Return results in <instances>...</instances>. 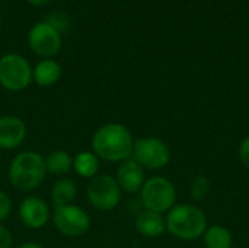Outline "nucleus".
I'll list each match as a JSON object with an SVG mask.
<instances>
[{"instance_id": "obj_1", "label": "nucleus", "mask_w": 249, "mask_h": 248, "mask_svg": "<svg viewBox=\"0 0 249 248\" xmlns=\"http://www.w3.org/2000/svg\"><path fill=\"white\" fill-rule=\"evenodd\" d=\"M134 137L130 129L121 123H107L92 136V152L107 162H123L133 155Z\"/></svg>"}, {"instance_id": "obj_2", "label": "nucleus", "mask_w": 249, "mask_h": 248, "mask_svg": "<svg viewBox=\"0 0 249 248\" xmlns=\"http://www.w3.org/2000/svg\"><path fill=\"white\" fill-rule=\"evenodd\" d=\"M166 232L181 241H196L203 238L209 222L203 209L194 203H177L165 213Z\"/></svg>"}, {"instance_id": "obj_3", "label": "nucleus", "mask_w": 249, "mask_h": 248, "mask_svg": "<svg viewBox=\"0 0 249 248\" xmlns=\"http://www.w3.org/2000/svg\"><path fill=\"white\" fill-rule=\"evenodd\" d=\"M47 175L45 158L35 151L19 152L9 165L7 178L12 187L19 191L29 193L38 189Z\"/></svg>"}, {"instance_id": "obj_4", "label": "nucleus", "mask_w": 249, "mask_h": 248, "mask_svg": "<svg viewBox=\"0 0 249 248\" xmlns=\"http://www.w3.org/2000/svg\"><path fill=\"white\" fill-rule=\"evenodd\" d=\"M140 200L146 210L165 215L177 205V187L163 175L150 177L140 190Z\"/></svg>"}, {"instance_id": "obj_5", "label": "nucleus", "mask_w": 249, "mask_h": 248, "mask_svg": "<svg viewBox=\"0 0 249 248\" xmlns=\"http://www.w3.org/2000/svg\"><path fill=\"white\" fill-rule=\"evenodd\" d=\"M131 158L144 170L158 171L169 165L172 153L166 142L155 136H146L134 140Z\"/></svg>"}, {"instance_id": "obj_6", "label": "nucleus", "mask_w": 249, "mask_h": 248, "mask_svg": "<svg viewBox=\"0 0 249 248\" xmlns=\"http://www.w3.org/2000/svg\"><path fill=\"white\" fill-rule=\"evenodd\" d=\"M121 189L117 184L115 177L109 174H98L89 180L86 187V197L92 208L101 212H109L115 209L121 202Z\"/></svg>"}, {"instance_id": "obj_7", "label": "nucleus", "mask_w": 249, "mask_h": 248, "mask_svg": "<svg viewBox=\"0 0 249 248\" xmlns=\"http://www.w3.org/2000/svg\"><path fill=\"white\" fill-rule=\"evenodd\" d=\"M32 82V67L29 61L16 53L0 57V85L12 92L26 89Z\"/></svg>"}, {"instance_id": "obj_8", "label": "nucleus", "mask_w": 249, "mask_h": 248, "mask_svg": "<svg viewBox=\"0 0 249 248\" xmlns=\"http://www.w3.org/2000/svg\"><path fill=\"white\" fill-rule=\"evenodd\" d=\"M54 228L64 237L77 238L90 229V216L85 209L71 203L67 206L54 208L51 213Z\"/></svg>"}, {"instance_id": "obj_9", "label": "nucleus", "mask_w": 249, "mask_h": 248, "mask_svg": "<svg viewBox=\"0 0 249 248\" xmlns=\"http://www.w3.org/2000/svg\"><path fill=\"white\" fill-rule=\"evenodd\" d=\"M61 34L47 22L35 23L28 34L31 50L42 58H53L57 56L61 50Z\"/></svg>"}, {"instance_id": "obj_10", "label": "nucleus", "mask_w": 249, "mask_h": 248, "mask_svg": "<svg viewBox=\"0 0 249 248\" xmlns=\"http://www.w3.org/2000/svg\"><path fill=\"white\" fill-rule=\"evenodd\" d=\"M18 215L20 222L29 229H41L51 219V210L45 200L36 196L23 199L19 205Z\"/></svg>"}, {"instance_id": "obj_11", "label": "nucleus", "mask_w": 249, "mask_h": 248, "mask_svg": "<svg viewBox=\"0 0 249 248\" xmlns=\"http://www.w3.org/2000/svg\"><path fill=\"white\" fill-rule=\"evenodd\" d=\"M115 180L123 193L134 194V193H140L147 178L144 174V168L139 162H136L133 158H128L120 162L117 168Z\"/></svg>"}, {"instance_id": "obj_12", "label": "nucleus", "mask_w": 249, "mask_h": 248, "mask_svg": "<svg viewBox=\"0 0 249 248\" xmlns=\"http://www.w3.org/2000/svg\"><path fill=\"white\" fill-rule=\"evenodd\" d=\"M26 124L25 121L12 114L0 117V149L12 151L19 148L26 139Z\"/></svg>"}, {"instance_id": "obj_13", "label": "nucleus", "mask_w": 249, "mask_h": 248, "mask_svg": "<svg viewBox=\"0 0 249 248\" xmlns=\"http://www.w3.org/2000/svg\"><path fill=\"white\" fill-rule=\"evenodd\" d=\"M134 227L144 238H159L166 232L165 215L144 209L136 216Z\"/></svg>"}, {"instance_id": "obj_14", "label": "nucleus", "mask_w": 249, "mask_h": 248, "mask_svg": "<svg viewBox=\"0 0 249 248\" xmlns=\"http://www.w3.org/2000/svg\"><path fill=\"white\" fill-rule=\"evenodd\" d=\"M60 77L61 66L54 58H44L35 66V69H32V80H35V83L42 88L55 85Z\"/></svg>"}, {"instance_id": "obj_15", "label": "nucleus", "mask_w": 249, "mask_h": 248, "mask_svg": "<svg viewBox=\"0 0 249 248\" xmlns=\"http://www.w3.org/2000/svg\"><path fill=\"white\" fill-rule=\"evenodd\" d=\"M50 197H51L54 208L71 205L74 199L77 197V186L71 178L61 177L53 184Z\"/></svg>"}, {"instance_id": "obj_16", "label": "nucleus", "mask_w": 249, "mask_h": 248, "mask_svg": "<svg viewBox=\"0 0 249 248\" xmlns=\"http://www.w3.org/2000/svg\"><path fill=\"white\" fill-rule=\"evenodd\" d=\"M47 172L55 177H64L73 170V158L67 151L55 149L45 156Z\"/></svg>"}, {"instance_id": "obj_17", "label": "nucleus", "mask_w": 249, "mask_h": 248, "mask_svg": "<svg viewBox=\"0 0 249 248\" xmlns=\"http://www.w3.org/2000/svg\"><path fill=\"white\" fill-rule=\"evenodd\" d=\"M99 158L92 151H82L73 158V170L82 178H93L99 172Z\"/></svg>"}, {"instance_id": "obj_18", "label": "nucleus", "mask_w": 249, "mask_h": 248, "mask_svg": "<svg viewBox=\"0 0 249 248\" xmlns=\"http://www.w3.org/2000/svg\"><path fill=\"white\" fill-rule=\"evenodd\" d=\"M203 241L206 248H232L233 247V237L231 229L220 224L209 225L204 235Z\"/></svg>"}, {"instance_id": "obj_19", "label": "nucleus", "mask_w": 249, "mask_h": 248, "mask_svg": "<svg viewBox=\"0 0 249 248\" xmlns=\"http://www.w3.org/2000/svg\"><path fill=\"white\" fill-rule=\"evenodd\" d=\"M212 191V181L207 175L198 174L190 181V196L196 202H204Z\"/></svg>"}, {"instance_id": "obj_20", "label": "nucleus", "mask_w": 249, "mask_h": 248, "mask_svg": "<svg viewBox=\"0 0 249 248\" xmlns=\"http://www.w3.org/2000/svg\"><path fill=\"white\" fill-rule=\"evenodd\" d=\"M44 22H47L48 25H51L60 34L66 32L69 29V26H70V18L66 13H63V12H53V13L47 15Z\"/></svg>"}, {"instance_id": "obj_21", "label": "nucleus", "mask_w": 249, "mask_h": 248, "mask_svg": "<svg viewBox=\"0 0 249 248\" xmlns=\"http://www.w3.org/2000/svg\"><path fill=\"white\" fill-rule=\"evenodd\" d=\"M12 212V200L10 197L0 190V224L4 222Z\"/></svg>"}, {"instance_id": "obj_22", "label": "nucleus", "mask_w": 249, "mask_h": 248, "mask_svg": "<svg viewBox=\"0 0 249 248\" xmlns=\"http://www.w3.org/2000/svg\"><path fill=\"white\" fill-rule=\"evenodd\" d=\"M238 156H239V161L241 164L249 170V134L245 136L242 139V142L239 143V148H238Z\"/></svg>"}, {"instance_id": "obj_23", "label": "nucleus", "mask_w": 249, "mask_h": 248, "mask_svg": "<svg viewBox=\"0 0 249 248\" xmlns=\"http://www.w3.org/2000/svg\"><path fill=\"white\" fill-rule=\"evenodd\" d=\"M13 244V237L9 228L0 224V248H10Z\"/></svg>"}, {"instance_id": "obj_24", "label": "nucleus", "mask_w": 249, "mask_h": 248, "mask_svg": "<svg viewBox=\"0 0 249 248\" xmlns=\"http://www.w3.org/2000/svg\"><path fill=\"white\" fill-rule=\"evenodd\" d=\"M19 248H44L39 243H35V241H28V243H23L20 244Z\"/></svg>"}, {"instance_id": "obj_25", "label": "nucleus", "mask_w": 249, "mask_h": 248, "mask_svg": "<svg viewBox=\"0 0 249 248\" xmlns=\"http://www.w3.org/2000/svg\"><path fill=\"white\" fill-rule=\"evenodd\" d=\"M28 3H31V4H34V6H42V4H47V3H50L51 0H26Z\"/></svg>"}, {"instance_id": "obj_26", "label": "nucleus", "mask_w": 249, "mask_h": 248, "mask_svg": "<svg viewBox=\"0 0 249 248\" xmlns=\"http://www.w3.org/2000/svg\"><path fill=\"white\" fill-rule=\"evenodd\" d=\"M0 28H1V16H0Z\"/></svg>"}, {"instance_id": "obj_27", "label": "nucleus", "mask_w": 249, "mask_h": 248, "mask_svg": "<svg viewBox=\"0 0 249 248\" xmlns=\"http://www.w3.org/2000/svg\"><path fill=\"white\" fill-rule=\"evenodd\" d=\"M0 164H1V156H0Z\"/></svg>"}, {"instance_id": "obj_28", "label": "nucleus", "mask_w": 249, "mask_h": 248, "mask_svg": "<svg viewBox=\"0 0 249 248\" xmlns=\"http://www.w3.org/2000/svg\"><path fill=\"white\" fill-rule=\"evenodd\" d=\"M232 248H241V247H232Z\"/></svg>"}]
</instances>
